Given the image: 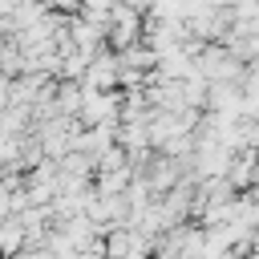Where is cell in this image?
Masks as SVG:
<instances>
[{
  "instance_id": "cell-3",
  "label": "cell",
  "mask_w": 259,
  "mask_h": 259,
  "mask_svg": "<svg viewBox=\"0 0 259 259\" xmlns=\"http://www.w3.org/2000/svg\"><path fill=\"white\" fill-rule=\"evenodd\" d=\"M8 101H12V77H8L4 69H0V109H4Z\"/></svg>"
},
{
  "instance_id": "cell-2",
  "label": "cell",
  "mask_w": 259,
  "mask_h": 259,
  "mask_svg": "<svg viewBox=\"0 0 259 259\" xmlns=\"http://www.w3.org/2000/svg\"><path fill=\"white\" fill-rule=\"evenodd\" d=\"M81 125H101V121H117L121 117V93L113 89H93L85 85V97H81Z\"/></svg>"
},
{
  "instance_id": "cell-1",
  "label": "cell",
  "mask_w": 259,
  "mask_h": 259,
  "mask_svg": "<svg viewBox=\"0 0 259 259\" xmlns=\"http://www.w3.org/2000/svg\"><path fill=\"white\" fill-rule=\"evenodd\" d=\"M105 36H109V45L113 49H130L138 36H142V8H134V4H113L109 8V20H105Z\"/></svg>"
}]
</instances>
